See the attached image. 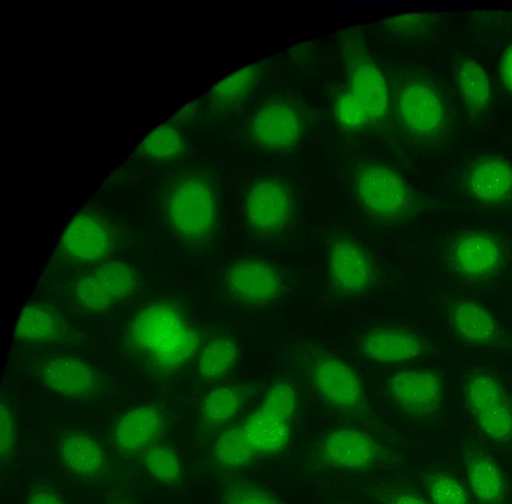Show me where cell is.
<instances>
[{
  "label": "cell",
  "mask_w": 512,
  "mask_h": 504,
  "mask_svg": "<svg viewBox=\"0 0 512 504\" xmlns=\"http://www.w3.org/2000/svg\"><path fill=\"white\" fill-rule=\"evenodd\" d=\"M184 139L178 129L161 125L151 131L141 142L139 151L154 160H168L184 152Z\"/></svg>",
  "instance_id": "4dcf8cb0"
},
{
  "label": "cell",
  "mask_w": 512,
  "mask_h": 504,
  "mask_svg": "<svg viewBox=\"0 0 512 504\" xmlns=\"http://www.w3.org/2000/svg\"><path fill=\"white\" fill-rule=\"evenodd\" d=\"M147 470L158 481L174 485L179 482L181 465L176 453L166 446H153L144 455Z\"/></svg>",
  "instance_id": "e575fe53"
},
{
  "label": "cell",
  "mask_w": 512,
  "mask_h": 504,
  "mask_svg": "<svg viewBox=\"0 0 512 504\" xmlns=\"http://www.w3.org/2000/svg\"><path fill=\"white\" fill-rule=\"evenodd\" d=\"M27 504H63L58 496L47 490H38L28 499Z\"/></svg>",
  "instance_id": "ab89813d"
},
{
  "label": "cell",
  "mask_w": 512,
  "mask_h": 504,
  "mask_svg": "<svg viewBox=\"0 0 512 504\" xmlns=\"http://www.w3.org/2000/svg\"><path fill=\"white\" fill-rule=\"evenodd\" d=\"M355 346L362 358L380 365L412 362L431 351V344L425 337L396 325L367 329L358 336Z\"/></svg>",
  "instance_id": "4fadbf2b"
},
{
  "label": "cell",
  "mask_w": 512,
  "mask_h": 504,
  "mask_svg": "<svg viewBox=\"0 0 512 504\" xmlns=\"http://www.w3.org/2000/svg\"><path fill=\"white\" fill-rule=\"evenodd\" d=\"M115 238L110 224L101 216L82 211L66 226L57 253L66 262L99 264L113 253Z\"/></svg>",
  "instance_id": "7c38bea8"
},
{
  "label": "cell",
  "mask_w": 512,
  "mask_h": 504,
  "mask_svg": "<svg viewBox=\"0 0 512 504\" xmlns=\"http://www.w3.org/2000/svg\"><path fill=\"white\" fill-rule=\"evenodd\" d=\"M353 192L359 207L378 222L398 223L411 214L408 185L397 171L386 165H359L353 177Z\"/></svg>",
  "instance_id": "277c9868"
},
{
  "label": "cell",
  "mask_w": 512,
  "mask_h": 504,
  "mask_svg": "<svg viewBox=\"0 0 512 504\" xmlns=\"http://www.w3.org/2000/svg\"><path fill=\"white\" fill-rule=\"evenodd\" d=\"M253 393V386L230 384L212 389L201 404V417L209 427L229 421Z\"/></svg>",
  "instance_id": "d4e9b609"
},
{
  "label": "cell",
  "mask_w": 512,
  "mask_h": 504,
  "mask_svg": "<svg viewBox=\"0 0 512 504\" xmlns=\"http://www.w3.org/2000/svg\"><path fill=\"white\" fill-rule=\"evenodd\" d=\"M238 347L230 337H218L207 343L201 350L197 371L206 381L222 378L235 365Z\"/></svg>",
  "instance_id": "83f0119b"
},
{
  "label": "cell",
  "mask_w": 512,
  "mask_h": 504,
  "mask_svg": "<svg viewBox=\"0 0 512 504\" xmlns=\"http://www.w3.org/2000/svg\"><path fill=\"white\" fill-rule=\"evenodd\" d=\"M500 75L504 86L512 94V43L501 56Z\"/></svg>",
  "instance_id": "f35d334b"
},
{
  "label": "cell",
  "mask_w": 512,
  "mask_h": 504,
  "mask_svg": "<svg viewBox=\"0 0 512 504\" xmlns=\"http://www.w3.org/2000/svg\"><path fill=\"white\" fill-rule=\"evenodd\" d=\"M376 497L382 504H429L424 498L408 489H381Z\"/></svg>",
  "instance_id": "74e56055"
},
{
  "label": "cell",
  "mask_w": 512,
  "mask_h": 504,
  "mask_svg": "<svg viewBox=\"0 0 512 504\" xmlns=\"http://www.w3.org/2000/svg\"><path fill=\"white\" fill-rule=\"evenodd\" d=\"M292 195L284 182L275 177L254 181L243 203L244 223L255 238L267 239L282 234L292 219Z\"/></svg>",
  "instance_id": "ba28073f"
},
{
  "label": "cell",
  "mask_w": 512,
  "mask_h": 504,
  "mask_svg": "<svg viewBox=\"0 0 512 504\" xmlns=\"http://www.w3.org/2000/svg\"><path fill=\"white\" fill-rule=\"evenodd\" d=\"M39 378L49 390L70 398L89 397L100 384L97 372L88 362L70 355H54L45 360Z\"/></svg>",
  "instance_id": "ac0fdd59"
},
{
  "label": "cell",
  "mask_w": 512,
  "mask_h": 504,
  "mask_svg": "<svg viewBox=\"0 0 512 504\" xmlns=\"http://www.w3.org/2000/svg\"><path fill=\"white\" fill-rule=\"evenodd\" d=\"M15 443V421L10 406L5 400L0 406V454L4 461L10 457Z\"/></svg>",
  "instance_id": "8d00e7d4"
},
{
  "label": "cell",
  "mask_w": 512,
  "mask_h": 504,
  "mask_svg": "<svg viewBox=\"0 0 512 504\" xmlns=\"http://www.w3.org/2000/svg\"><path fill=\"white\" fill-rule=\"evenodd\" d=\"M387 388L395 406L416 418L434 415L444 400L442 381L436 372L430 370L397 371L389 378Z\"/></svg>",
  "instance_id": "2e32d148"
},
{
  "label": "cell",
  "mask_w": 512,
  "mask_h": 504,
  "mask_svg": "<svg viewBox=\"0 0 512 504\" xmlns=\"http://www.w3.org/2000/svg\"><path fill=\"white\" fill-rule=\"evenodd\" d=\"M341 42L346 84L335 99L334 114L343 128L359 131L385 119L389 106L388 87L358 32H346Z\"/></svg>",
  "instance_id": "7a4b0ae2"
},
{
  "label": "cell",
  "mask_w": 512,
  "mask_h": 504,
  "mask_svg": "<svg viewBox=\"0 0 512 504\" xmlns=\"http://www.w3.org/2000/svg\"><path fill=\"white\" fill-rule=\"evenodd\" d=\"M121 504H125V503H121Z\"/></svg>",
  "instance_id": "60d3db41"
},
{
  "label": "cell",
  "mask_w": 512,
  "mask_h": 504,
  "mask_svg": "<svg viewBox=\"0 0 512 504\" xmlns=\"http://www.w3.org/2000/svg\"><path fill=\"white\" fill-rule=\"evenodd\" d=\"M463 393L465 404L473 415L508 399L499 380L487 373H478L469 377L465 382Z\"/></svg>",
  "instance_id": "f1b7e54d"
},
{
  "label": "cell",
  "mask_w": 512,
  "mask_h": 504,
  "mask_svg": "<svg viewBox=\"0 0 512 504\" xmlns=\"http://www.w3.org/2000/svg\"><path fill=\"white\" fill-rule=\"evenodd\" d=\"M480 430L491 440L507 443L512 439V402L510 399L474 415Z\"/></svg>",
  "instance_id": "1f68e13d"
},
{
  "label": "cell",
  "mask_w": 512,
  "mask_h": 504,
  "mask_svg": "<svg viewBox=\"0 0 512 504\" xmlns=\"http://www.w3.org/2000/svg\"><path fill=\"white\" fill-rule=\"evenodd\" d=\"M64 329V320L55 309L42 304H30L22 309L14 336L21 343L44 344L61 338Z\"/></svg>",
  "instance_id": "7402d4cb"
},
{
  "label": "cell",
  "mask_w": 512,
  "mask_h": 504,
  "mask_svg": "<svg viewBox=\"0 0 512 504\" xmlns=\"http://www.w3.org/2000/svg\"><path fill=\"white\" fill-rule=\"evenodd\" d=\"M432 504H470L461 481L445 472H432L424 478Z\"/></svg>",
  "instance_id": "d6a6232c"
},
{
  "label": "cell",
  "mask_w": 512,
  "mask_h": 504,
  "mask_svg": "<svg viewBox=\"0 0 512 504\" xmlns=\"http://www.w3.org/2000/svg\"><path fill=\"white\" fill-rule=\"evenodd\" d=\"M222 504H283V502L253 483L232 481L222 491Z\"/></svg>",
  "instance_id": "d590c367"
},
{
  "label": "cell",
  "mask_w": 512,
  "mask_h": 504,
  "mask_svg": "<svg viewBox=\"0 0 512 504\" xmlns=\"http://www.w3.org/2000/svg\"><path fill=\"white\" fill-rule=\"evenodd\" d=\"M262 68L249 65L219 81L208 93L210 102L220 108H228L242 102L260 80Z\"/></svg>",
  "instance_id": "4316f807"
},
{
  "label": "cell",
  "mask_w": 512,
  "mask_h": 504,
  "mask_svg": "<svg viewBox=\"0 0 512 504\" xmlns=\"http://www.w3.org/2000/svg\"><path fill=\"white\" fill-rule=\"evenodd\" d=\"M468 191L486 205H501L512 197V167L500 158L476 161L467 175Z\"/></svg>",
  "instance_id": "ffe728a7"
},
{
  "label": "cell",
  "mask_w": 512,
  "mask_h": 504,
  "mask_svg": "<svg viewBox=\"0 0 512 504\" xmlns=\"http://www.w3.org/2000/svg\"><path fill=\"white\" fill-rule=\"evenodd\" d=\"M166 214L171 227L180 237L190 242L205 240L216 226L215 192L205 179L185 177L169 192Z\"/></svg>",
  "instance_id": "8992f818"
},
{
  "label": "cell",
  "mask_w": 512,
  "mask_h": 504,
  "mask_svg": "<svg viewBox=\"0 0 512 504\" xmlns=\"http://www.w3.org/2000/svg\"><path fill=\"white\" fill-rule=\"evenodd\" d=\"M159 429V415L150 406L137 407L119 421L115 431L117 447L122 451L145 450Z\"/></svg>",
  "instance_id": "603a6c76"
},
{
  "label": "cell",
  "mask_w": 512,
  "mask_h": 504,
  "mask_svg": "<svg viewBox=\"0 0 512 504\" xmlns=\"http://www.w3.org/2000/svg\"><path fill=\"white\" fill-rule=\"evenodd\" d=\"M290 353L308 386L324 404L346 415L367 412L362 382L341 358L307 341L292 342Z\"/></svg>",
  "instance_id": "3957f363"
},
{
  "label": "cell",
  "mask_w": 512,
  "mask_h": 504,
  "mask_svg": "<svg viewBox=\"0 0 512 504\" xmlns=\"http://www.w3.org/2000/svg\"><path fill=\"white\" fill-rule=\"evenodd\" d=\"M249 137L258 148L281 152L293 148L299 142L303 123L298 109L284 100L269 101L253 114Z\"/></svg>",
  "instance_id": "9a60e30c"
},
{
  "label": "cell",
  "mask_w": 512,
  "mask_h": 504,
  "mask_svg": "<svg viewBox=\"0 0 512 504\" xmlns=\"http://www.w3.org/2000/svg\"><path fill=\"white\" fill-rule=\"evenodd\" d=\"M296 407V392L290 383L276 381L269 386L258 407L240 424L257 456L285 448Z\"/></svg>",
  "instance_id": "5b68a950"
},
{
  "label": "cell",
  "mask_w": 512,
  "mask_h": 504,
  "mask_svg": "<svg viewBox=\"0 0 512 504\" xmlns=\"http://www.w3.org/2000/svg\"><path fill=\"white\" fill-rule=\"evenodd\" d=\"M328 290L338 297L368 293L376 282L372 261L363 247L346 233L333 231L326 239Z\"/></svg>",
  "instance_id": "52a82bcc"
},
{
  "label": "cell",
  "mask_w": 512,
  "mask_h": 504,
  "mask_svg": "<svg viewBox=\"0 0 512 504\" xmlns=\"http://www.w3.org/2000/svg\"><path fill=\"white\" fill-rule=\"evenodd\" d=\"M380 456L377 442L368 433L355 428H338L321 441L318 460L326 468L342 471H364Z\"/></svg>",
  "instance_id": "e0dca14e"
},
{
  "label": "cell",
  "mask_w": 512,
  "mask_h": 504,
  "mask_svg": "<svg viewBox=\"0 0 512 504\" xmlns=\"http://www.w3.org/2000/svg\"><path fill=\"white\" fill-rule=\"evenodd\" d=\"M468 488L479 504H502L506 485L497 462L481 447L472 446L464 455Z\"/></svg>",
  "instance_id": "44dd1931"
},
{
  "label": "cell",
  "mask_w": 512,
  "mask_h": 504,
  "mask_svg": "<svg viewBox=\"0 0 512 504\" xmlns=\"http://www.w3.org/2000/svg\"><path fill=\"white\" fill-rule=\"evenodd\" d=\"M503 258L501 242L484 232L462 233L446 249V260L450 269L470 282L491 278L500 269Z\"/></svg>",
  "instance_id": "5bb4252c"
},
{
  "label": "cell",
  "mask_w": 512,
  "mask_h": 504,
  "mask_svg": "<svg viewBox=\"0 0 512 504\" xmlns=\"http://www.w3.org/2000/svg\"><path fill=\"white\" fill-rule=\"evenodd\" d=\"M223 288L230 302L249 308L266 307L282 294L281 272L265 260L242 257L232 260L223 272Z\"/></svg>",
  "instance_id": "9c48e42d"
},
{
  "label": "cell",
  "mask_w": 512,
  "mask_h": 504,
  "mask_svg": "<svg viewBox=\"0 0 512 504\" xmlns=\"http://www.w3.org/2000/svg\"><path fill=\"white\" fill-rule=\"evenodd\" d=\"M395 116L401 128L418 140L431 141L444 130L441 97L423 79L409 78L401 82L395 96Z\"/></svg>",
  "instance_id": "8fae6325"
},
{
  "label": "cell",
  "mask_w": 512,
  "mask_h": 504,
  "mask_svg": "<svg viewBox=\"0 0 512 504\" xmlns=\"http://www.w3.org/2000/svg\"><path fill=\"white\" fill-rule=\"evenodd\" d=\"M456 82L465 106L476 115L488 111L492 93L489 76L483 67L472 59H463L456 69Z\"/></svg>",
  "instance_id": "cb8c5ba5"
},
{
  "label": "cell",
  "mask_w": 512,
  "mask_h": 504,
  "mask_svg": "<svg viewBox=\"0 0 512 504\" xmlns=\"http://www.w3.org/2000/svg\"><path fill=\"white\" fill-rule=\"evenodd\" d=\"M449 323L464 342L477 347H496L502 341L494 317L481 305L469 300H454L448 306Z\"/></svg>",
  "instance_id": "d6986e66"
},
{
  "label": "cell",
  "mask_w": 512,
  "mask_h": 504,
  "mask_svg": "<svg viewBox=\"0 0 512 504\" xmlns=\"http://www.w3.org/2000/svg\"><path fill=\"white\" fill-rule=\"evenodd\" d=\"M214 455L217 462L226 468L244 467L258 457L240 424L219 436Z\"/></svg>",
  "instance_id": "f546056e"
},
{
  "label": "cell",
  "mask_w": 512,
  "mask_h": 504,
  "mask_svg": "<svg viewBox=\"0 0 512 504\" xmlns=\"http://www.w3.org/2000/svg\"><path fill=\"white\" fill-rule=\"evenodd\" d=\"M437 21L438 17L434 13L411 12L390 17L382 26L393 37L414 38L430 32Z\"/></svg>",
  "instance_id": "836d02e7"
},
{
  "label": "cell",
  "mask_w": 512,
  "mask_h": 504,
  "mask_svg": "<svg viewBox=\"0 0 512 504\" xmlns=\"http://www.w3.org/2000/svg\"><path fill=\"white\" fill-rule=\"evenodd\" d=\"M137 284L136 271L129 263L104 261L75 280L73 298L77 306L85 311H104L132 295Z\"/></svg>",
  "instance_id": "30bf717a"
},
{
  "label": "cell",
  "mask_w": 512,
  "mask_h": 504,
  "mask_svg": "<svg viewBox=\"0 0 512 504\" xmlns=\"http://www.w3.org/2000/svg\"><path fill=\"white\" fill-rule=\"evenodd\" d=\"M64 467L78 476L95 475L103 465V451L88 436L69 434L64 437L60 449Z\"/></svg>",
  "instance_id": "484cf974"
},
{
  "label": "cell",
  "mask_w": 512,
  "mask_h": 504,
  "mask_svg": "<svg viewBox=\"0 0 512 504\" xmlns=\"http://www.w3.org/2000/svg\"><path fill=\"white\" fill-rule=\"evenodd\" d=\"M125 337L139 359L162 373L186 365L200 346L198 331L169 303H154L139 310L129 321Z\"/></svg>",
  "instance_id": "6da1fadb"
}]
</instances>
